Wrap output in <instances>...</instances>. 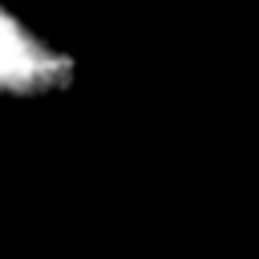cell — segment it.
<instances>
[{"label":"cell","instance_id":"1","mask_svg":"<svg viewBox=\"0 0 259 259\" xmlns=\"http://www.w3.org/2000/svg\"><path fill=\"white\" fill-rule=\"evenodd\" d=\"M81 53L16 0H0V105H49L77 89Z\"/></svg>","mask_w":259,"mask_h":259}]
</instances>
